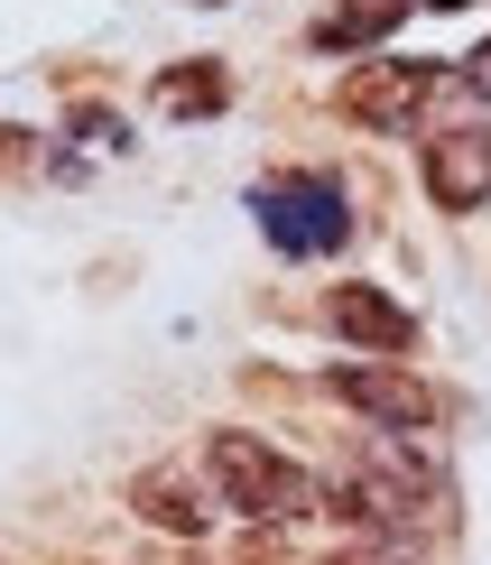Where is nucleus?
Segmentation results:
<instances>
[{"label":"nucleus","instance_id":"obj_1","mask_svg":"<svg viewBox=\"0 0 491 565\" xmlns=\"http://www.w3.org/2000/svg\"><path fill=\"white\" fill-rule=\"evenodd\" d=\"M316 501H324V520H353L371 537H417V529H455V482H446V463L436 455H417V445L399 436H381V445H362L353 463H334V473H316Z\"/></svg>","mask_w":491,"mask_h":565},{"label":"nucleus","instance_id":"obj_2","mask_svg":"<svg viewBox=\"0 0 491 565\" xmlns=\"http://www.w3.org/2000/svg\"><path fill=\"white\" fill-rule=\"evenodd\" d=\"M204 473H214L223 510H242V520H269V529H288V520H324L316 473H307L297 455H278L269 436H242V427L204 436Z\"/></svg>","mask_w":491,"mask_h":565},{"label":"nucleus","instance_id":"obj_3","mask_svg":"<svg viewBox=\"0 0 491 565\" xmlns=\"http://www.w3.org/2000/svg\"><path fill=\"white\" fill-rule=\"evenodd\" d=\"M250 214H260L269 250H288V260H324V250L353 242V195H343V177H324V168L250 185Z\"/></svg>","mask_w":491,"mask_h":565},{"label":"nucleus","instance_id":"obj_4","mask_svg":"<svg viewBox=\"0 0 491 565\" xmlns=\"http://www.w3.org/2000/svg\"><path fill=\"white\" fill-rule=\"evenodd\" d=\"M436 65H417V56H371V65H353V75L334 84V111L353 130H371V139H408L417 121H427V103H436Z\"/></svg>","mask_w":491,"mask_h":565},{"label":"nucleus","instance_id":"obj_5","mask_svg":"<svg viewBox=\"0 0 491 565\" xmlns=\"http://www.w3.org/2000/svg\"><path fill=\"white\" fill-rule=\"evenodd\" d=\"M324 390L343 398L353 417H371V427H389V436H427L436 417H446V390H427L417 371H399V362H334L324 371Z\"/></svg>","mask_w":491,"mask_h":565},{"label":"nucleus","instance_id":"obj_6","mask_svg":"<svg viewBox=\"0 0 491 565\" xmlns=\"http://www.w3.org/2000/svg\"><path fill=\"white\" fill-rule=\"evenodd\" d=\"M427 195L446 214H482L491 204V121H463L446 139H427Z\"/></svg>","mask_w":491,"mask_h":565},{"label":"nucleus","instance_id":"obj_7","mask_svg":"<svg viewBox=\"0 0 491 565\" xmlns=\"http://www.w3.org/2000/svg\"><path fill=\"white\" fill-rule=\"evenodd\" d=\"M324 324H334L353 352H381V362L417 352V316L399 297H381V288H334V297H324Z\"/></svg>","mask_w":491,"mask_h":565},{"label":"nucleus","instance_id":"obj_8","mask_svg":"<svg viewBox=\"0 0 491 565\" xmlns=\"http://www.w3.org/2000/svg\"><path fill=\"white\" fill-rule=\"evenodd\" d=\"M223 103H232L223 56H185V65H158L149 75V111H168V121H214Z\"/></svg>","mask_w":491,"mask_h":565},{"label":"nucleus","instance_id":"obj_9","mask_svg":"<svg viewBox=\"0 0 491 565\" xmlns=\"http://www.w3.org/2000/svg\"><path fill=\"white\" fill-rule=\"evenodd\" d=\"M130 510H139L149 529H168V537H204V520H214V501H204L177 463H149V473L130 482Z\"/></svg>","mask_w":491,"mask_h":565},{"label":"nucleus","instance_id":"obj_10","mask_svg":"<svg viewBox=\"0 0 491 565\" xmlns=\"http://www.w3.org/2000/svg\"><path fill=\"white\" fill-rule=\"evenodd\" d=\"M399 19H408V0H343V10L316 19V46L324 56H353V46H381Z\"/></svg>","mask_w":491,"mask_h":565},{"label":"nucleus","instance_id":"obj_11","mask_svg":"<svg viewBox=\"0 0 491 565\" xmlns=\"http://www.w3.org/2000/svg\"><path fill=\"white\" fill-rule=\"evenodd\" d=\"M455 93H463V103H491V46H473V56H463V75H455Z\"/></svg>","mask_w":491,"mask_h":565},{"label":"nucleus","instance_id":"obj_12","mask_svg":"<svg viewBox=\"0 0 491 565\" xmlns=\"http://www.w3.org/2000/svg\"><path fill=\"white\" fill-rule=\"evenodd\" d=\"M324 565H417V556H399L389 537H371V547H343V556H324Z\"/></svg>","mask_w":491,"mask_h":565},{"label":"nucleus","instance_id":"obj_13","mask_svg":"<svg viewBox=\"0 0 491 565\" xmlns=\"http://www.w3.org/2000/svg\"><path fill=\"white\" fill-rule=\"evenodd\" d=\"M427 10H463V0H427Z\"/></svg>","mask_w":491,"mask_h":565}]
</instances>
